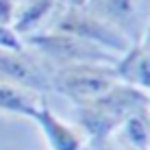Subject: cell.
<instances>
[{"mask_svg":"<svg viewBox=\"0 0 150 150\" xmlns=\"http://www.w3.org/2000/svg\"><path fill=\"white\" fill-rule=\"evenodd\" d=\"M65 4H72V7H85L87 0H63Z\"/></svg>","mask_w":150,"mask_h":150,"instance_id":"obj_14","label":"cell"},{"mask_svg":"<svg viewBox=\"0 0 150 150\" xmlns=\"http://www.w3.org/2000/svg\"><path fill=\"white\" fill-rule=\"evenodd\" d=\"M46 30H59V33L74 35L79 39H85L89 44H96L100 48L109 50L115 57H122L133 46L122 33L111 28L94 13H89L85 7H72V4H63Z\"/></svg>","mask_w":150,"mask_h":150,"instance_id":"obj_4","label":"cell"},{"mask_svg":"<svg viewBox=\"0 0 150 150\" xmlns=\"http://www.w3.org/2000/svg\"><path fill=\"white\" fill-rule=\"evenodd\" d=\"M63 0H22L15 7V18L11 30L20 39L41 33L50 26L57 11L63 7Z\"/></svg>","mask_w":150,"mask_h":150,"instance_id":"obj_8","label":"cell"},{"mask_svg":"<svg viewBox=\"0 0 150 150\" xmlns=\"http://www.w3.org/2000/svg\"><path fill=\"white\" fill-rule=\"evenodd\" d=\"M117 142L128 150H150V111L133 113L115 133Z\"/></svg>","mask_w":150,"mask_h":150,"instance_id":"obj_11","label":"cell"},{"mask_svg":"<svg viewBox=\"0 0 150 150\" xmlns=\"http://www.w3.org/2000/svg\"><path fill=\"white\" fill-rule=\"evenodd\" d=\"M15 7H18V2H13V0H0V26L11 28L15 18Z\"/></svg>","mask_w":150,"mask_h":150,"instance_id":"obj_12","label":"cell"},{"mask_svg":"<svg viewBox=\"0 0 150 150\" xmlns=\"http://www.w3.org/2000/svg\"><path fill=\"white\" fill-rule=\"evenodd\" d=\"M0 46H2V48H24V41L20 39L11 28L0 26Z\"/></svg>","mask_w":150,"mask_h":150,"instance_id":"obj_13","label":"cell"},{"mask_svg":"<svg viewBox=\"0 0 150 150\" xmlns=\"http://www.w3.org/2000/svg\"><path fill=\"white\" fill-rule=\"evenodd\" d=\"M28 120H33L39 126L50 150H85V146H87V137L83 135L81 128L61 120L48 107V102L39 105Z\"/></svg>","mask_w":150,"mask_h":150,"instance_id":"obj_7","label":"cell"},{"mask_svg":"<svg viewBox=\"0 0 150 150\" xmlns=\"http://www.w3.org/2000/svg\"><path fill=\"white\" fill-rule=\"evenodd\" d=\"M0 83L37 91L41 96L52 94L46 63L26 46L24 48L0 46Z\"/></svg>","mask_w":150,"mask_h":150,"instance_id":"obj_6","label":"cell"},{"mask_svg":"<svg viewBox=\"0 0 150 150\" xmlns=\"http://www.w3.org/2000/svg\"><path fill=\"white\" fill-rule=\"evenodd\" d=\"M120 83L150 94V48L144 41L133 44L128 52H124L113 65Z\"/></svg>","mask_w":150,"mask_h":150,"instance_id":"obj_9","label":"cell"},{"mask_svg":"<svg viewBox=\"0 0 150 150\" xmlns=\"http://www.w3.org/2000/svg\"><path fill=\"white\" fill-rule=\"evenodd\" d=\"M24 46L50 68L63 65H115L120 57L109 50L79 39L74 35L59 33V30H41L30 37H24Z\"/></svg>","mask_w":150,"mask_h":150,"instance_id":"obj_2","label":"cell"},{"mask_svg":"<svg viewBox=\"0 0 150 150\" xmlns=\"http://www.w3.org/2000/svg\"><path fill=\"white\" fill-rule=\"evenodd\" d=\"M44 96L30 89L13 85H2L0 83V113H9V115H22L30 117L33 111L39 105H44Z\"/></svg>","mask_w":150,"mask_h":150,"instance_id":"obj_10","label":"cell"},{"mask_svg":"<svg viewBox=\"0 0 150 150\" xmlns=\"http://www.w3.org/2000/svg\"><path fill=\"white\" fill-rule=\"evenodd\" d=\"M85 9L131 44H139L150 28V0H87Z\"/></svg>","mask_w":150,"mask_h":150,"instance_id":"obj_5","label":"cell"},{"mask_svg":"<svg viewBox=\"0 0 150 150\" xmlns=\"http://www.w3.org/2000/svg\"><path fill=\"white\" fill-rule=\"evenodd\" d=\"M13 2H22V0H13Z\"/></svg>","mask_w":150,"mask_h":150,"instance_id":"obj_15","label":"cell"},{"mask_svg":"<svg viewBox=\"0 0 150 150\" xmlns=\"http://www.w3.org/2000/svg\"><path fill=\"white\" fill-rule=\"evenodd\" d=\"M150 94L131 87L126 83H117L109 91L85 105H76V126L87 137V144L107 142L120 131V126L133 113L148 109Z\"/></svg>","mask_w":150,"mask_h":150,"instance_id":"obj_1","label":"cell"},{"mask_svg":"<svg viewBox=\"0 0 150 150\" xmlns=\"http://www.w3.org/2000/svg\"><path fill=\"white\" fill-rule=\"evenodd\" d=\"M46 68L50 74L52 94L65 96L74 107L102 96L120 83L113 65H63V68L46 65Z\"/></svg>","mask_w":150,"mask_h":150,"instance_id":"obj_3","label":"cell"}]
</instances>
